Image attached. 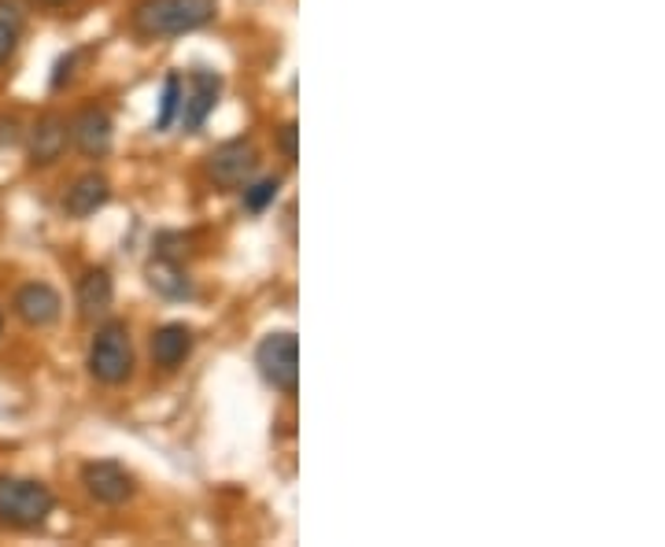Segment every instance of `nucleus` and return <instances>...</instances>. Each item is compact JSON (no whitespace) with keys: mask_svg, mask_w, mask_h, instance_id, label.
I'll return each instance as SVG.
<instances>
[{"mask_svg":"<svg viewBox=\"0 0 665 547\" xmlns=\"http://www.w3.org/2000/svg\"><path fill=\"white\" fill-rule=\"evenodd\" d=\"M182 96H185V85H182V74H166L163 82V96H160V115H155V130H171L174 119L182 112Z\"/></svg>","mask_w":665,"mask_h":547,"instance_id":"nucleus-15","label":"nucleus"},{"mask_svg":"<svg viewBox=\"0 0 665 547\" xmlns=\"http://www.w3.org/2000/svg\"><path fill=\"white\" fill-rule=\"evenodd\" d=\"M192 345H197V337H192L189 326H182V322H166L152 334V363L160 370H178L185 359L192 356Z\"/></svg>","mask_w":665,"mask_h":547,"instance_id":"nucleus-12","label":"nucleus"},{"mask_svg":"<svg viewBox=\"0 0 665 547\" xmlns=\"http://www.w3.org/2000/svg\"><path fill=\"white\" fill-rule=\"evenodd\" d=\"M149 286L166 300H185L192 296V281L189 274L182 270L178 259H155L149 267Z\"/></svg>","mask_w":665,"mask_h":547,"instance_id":"nucleus-14","label":"nucleus"},{"mask_svg":"<svg viewBox=\"0 0 665 547\" xmlns=\"http://www.w3.org/2000/svg\"><path fill=\"white\" fill-rule=\"evenodd\" d=\"M12 307H15L19 322H26L31 329H45V326H52V322L60 318L63 300H60V292L48 286V281H31V286H23L15 292Z\"/></svg>","mask_w":665,"mask_h":547,"instance_id":"nucleus-9","label":"nucleus"},{"mask_svg":"<svg viewBox=\"0 0 665 547\" xmlns=\"http://www.w3.org/2000/svg\"><path fill=\"white\" fill-rule=\"evenodd\" d=\"M256 167H259V152L256 144L244 141V137H233V141L219 144V149L208 155V178L211 185H219V189H241V185H248Z\"/></svg>","mask_w":665,"mask_h":547,"instance_id":"nucleus-5","label":"nucleus"},{"mask_svg":"<svg viewBox=\"0 0 665 547\" xmlns=\"http://www.w3.org/2000/svg\"><path fill=\"white\" fill-rule=\"evenodd\" d=\"M67 149V119L63 115H42L31 126V137H26V152H31L34 167H48L56 163Z\"/></svg>","mask_w":665,"mask_h":547,"instance_id":"nucleus-11","label":"nucleus"},{"mask_svg":"<svg viewBox=\"0 0 665 547\" xmlns=\"http://www.w3.org/2000/svg\"><path fill=\"white\" fill-rule=\"evenodd\" d=\"M256 366L262 381L281 396L300 393V340L296 334L281 329V334H267L256 348Z\"/></svg>","mask_w":665,"mask_h":547,"instance_id":"nucleus-4","label":"nucleus"},{"mask_svg":"<svg viewBox=\"0 0 665 547\" xmlns=\"http://www.w3.org/2000/svg\"><path fill=\"white\" fill-rule=\"evenodd\" d=\"M19 119H12V115H0V149H4V144H15L19 141Z\"/></svg>","mask_w":665,"mask_h":547,"instance_id":"nucleus-19","label":"nucleus"},{"mask_svg":"<svg viewBox=\"0 0 665 547\" xmlns=\"http://www.w3.org/2000/svg\"><path fill=\"white\" fill-rule=\"evenodd\" d=\"M42 4H48V8H60V4H67V0H42Z\"/></svg>","mask_w":665,"mask_h":547,"instance_id":"nucleus-20","label":"nucleus"},{"mask_svg":"<svg viewBox=\"0 0 665 547\" xmlns=\"http://www.w3.org/2000/svg\"><path fill=\"white\" fill-rule=\"evenodd\" d=\"M0 334H4V315H0Z\"/></svg>","mask_w":665,"mask_h":547,"instance_id":"nucleus-21","label":"nucleus"},{"mask_svg":"<svg viewBox=\"0 0 665 547\" xmlns=\"http://www.w3.org/2000/svg\"><path fill=\"white\" fill-rule=\"evenodd\" d=\"M85 366H90L93 381H101V385H122L133 374V345L126 322H104L96 329Z\"/></svg>","mask_w":665,"mask_h":547,"instance_id":"nucleus-3","label":"nucleus"},{"mask_svg":"<svg viewBox=\"0 0 665 547\" xmlns=\"http://www.w3.org/2000/svg\"><path fill=\"white\" fill-rule=\"evenodd\" d=\"M56 511L52 488L31 477H0V525L8 529H37Z\"/></svg>","mask_w":665,"mask_h":547,"instance_id":"nucleus-2","label":"nucleus"},{"mask_svg":"<svg viewBox=\"0 0 665 547\" xmlns=\"http://www.w3.org/2000/svg\"><path fill=\"white\" fill-rule=\"evenodd\" d=\"M78 311L82 318H104L115 304V281L104 267H93L78 278Z\"/></svg>","mask_w":665,"mask_h":547,"instance_id":"nucleus-13","label":"nucleus"},{"mask_svg":"<svg viewBox=\"0 0 665 547\" xmlns=\"http://www.w3.org/2000/svg\"><path fill=\"white\" fill-rule=\"evenodd\" d=\"M219 93H222V74L208 71V67H197V71L189 74V96H182V112L178 119L189 133H197L203 123H208V115L214 112V104H219Z\"/></svg>","mask_w":665,"mask_h":547,"instance_id":"nucleus-7","label":"nucleus"},{"mask_svg":"<svg viewBox=\"0 0 665 547\" xmlns=\"http://www.w3.org/2000/svg\"><path fill=\"white\" fill-rule=\"evenodd\" d=\"M107 200H112V182H107L101 171H90L67 185L63 211L71 214V219H90V214L101 211Z\"/></svg>","mask_w":665,"mask_h":547,"instance_id":"nucleus-10","label":"nucleus"},{"mask_svg":"<svg viewBox=\"0 0 665 547\" xmlns=\"http://www.w3.org/2000/svg\"><path fill=\"white\" fill-rule=\"evenodd\" d=\"M67 130H71L74 149L82 152V155H90V160H101V155L112 152L115 126H112V115H107L104 107H96V104L82 107Z\"/></svg>","mask_w":665,"mask_h":547,"instance_id":"nucleus-8","label":"nucleus"},{"mask_svg":"<svg viewBox=\"0 0 665 547\" xmlns=\"http://www.w3.org/2000/svg\"><path fill=\"white\" fill-rule=\"evenodd\" d=\"M296 137H300L296 123H285L278 130V149H281V155H285V160H296Z\"/></svg>","mask_w":665,"mask_h":547,"instance_id":"nucleus-18","label":"nucleus"},{"mask_svg":"<svg viewBox=\"0 0 665 547\" xmlns=\"http://www.w3.org/2000/svg\"><path fill=\"white\" fill-rule=\"evenodd\" d=\"M278 193H281V178H278V174H270V178H259V182L244 185V211L262 214L273 200H278Z\"/></svg>","mask_w":665,"mask_h":547,"instance_id":"nucleus-16","label":"nucleus"},{"mask_svg":"<svg viewBox=\"0 0 665 547\" xmlns=\"http://www.w3.org/2000/svg\"><path fill=\"white\" fill-rule=\"evenodd\" d=\"M219 0H141L130 12L133 34L141 37H182L214 23Z\"/></svg>","mask_w":665,"mask_h":547,"instance_id":"nucleus-1","label":"nucleus"},{"mask_svg":"<svg viewBox=\"0 0 665 547\" xmlns=\"http://www.w3.org/2000/svg\"><path fill=\"white\" fill-rule=\"evenodd\" d=\"M15 48H19V31L12 23H4V19H0V67L12 60Z\"/></svg>","mask_w":665,"mask_h":547,"instance_id":"nucleus-17","label":"nucleus"},{"mask_svg":"<svg viewBox=\"0 0 665 547\" xmlns=\"http://www.w3.org/2000/svg\"><path fill=\"white\" fill-rule=\"evenodd\" d=\"M82 488L93 503L122 507L133 496V477L119 463H112V458H101V463L82 466Z\"/></svg>","mask_w":665,"mask_h":547,"instance_id":"nucleus-6","label":"nucleus"}]
</instances>
